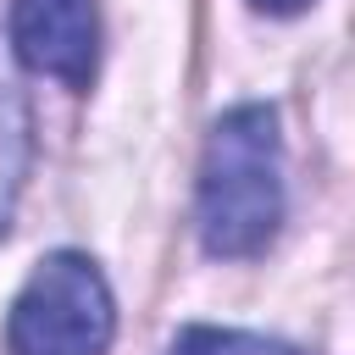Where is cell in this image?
Segmentation results:
<instances>
[{
  "instance_id": "obj_6",
  "label": "cell",
  "mask_w": 355,
  "mask_h": 355,
  "mask_svg": "<svg viewBox=\"0 0 355 355\" xmlns=\"http://www.w3.org/2000/svg\"><path fill=\"white\" fill-rule=\"evenodd\" d=\"M255 11H266V17H300L311 0H250Z\"/></svg>"
},
{
  "instance_id": "obj_5",
  "label": "cell",
  "mask_w": 355,
  "mask_h": 355,
  "mask_svg": "<svg viewBox=\"0 0 355 355\" xmlns=\"http://www.w3.org/2000/svg\"><path fill=\"white\" fill-rule=\"evenodd\" d=\"M166 355H305V349H294V344H283V338H266V333L194 322V327H183V333L166 344Z\"/></svg>"
},
{
  "instance_id": "obj_4",
  "label": "cell",
  "mask_w": 355,
  "mask_h": 355,
  "mask_svg": "<svg viewBox=\"0 0 355 355\" xmlns=\"http://www.w3.org/2000/svg\"><path fill=\"white\" fill-rule=\"evenodd\" d=\"M28 155H33V116H28V94L17 83V72L0 61V239L17 216V194L28 178Z\"/></svg>"
},
{
  "instance_id": "obj_1",
  "label": "cell",
  "mask_w": 355,
  "mask_h": 355,
  "mask_svg": "<svg viewBox=\"0 0 355 355\" xmlns=\"http://www.w3.org/2000/svg\"><path fill=\"white\" fill-rule=\"evenodd\" d=\"M200 244L216 261L261 255L283 227V133L272 105H233L216 116L194 200Z\"/></svg>"
},
{
  "instance_id": "obj_2",
  "label": "cell",
  "mask_w": 355,
  "mask_h": 355,
  "mask_svg": "<svg viewBox=\"0 0 355 355\" xmlns=\"http://www.w3.org/2000/svg\"><path fill=\"white\" fill-rule=\"evenodd\" d=\"M116 338V300L83 250L44 255L11 300L6 355H105Z\"/></svg>"
},
{
  "instance_id": "obj_3",
  "label": "cell",
  "mask_w": 355,
  "mask_h": 355,
  "mask_svg": "<svg viewBox=\"0 0 355 355\" xmlns=\"http://www.w3.org/2000/svg\"><path fill=\"white\" fill-rule=\"evenodd\" d=\"M11 50L28 72L67 89H89L100 61V6L94 0H11Z\"/></svg>"
}]
</instances>
